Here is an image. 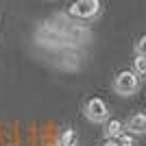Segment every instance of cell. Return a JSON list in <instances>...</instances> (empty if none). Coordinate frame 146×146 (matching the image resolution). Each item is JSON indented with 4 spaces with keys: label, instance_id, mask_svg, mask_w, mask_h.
<instances>
[{
    "label": "cell",
    "instance_id": "1",
    "mask_svg": "<svg viewBox=\"0 0 146 146\" xmlns=\"http://www.w3.org/2000/svg\"><path fill=\"white\" fill-rule=\"evenodd\" d=\"M137 87H140V76L133 70H122L113 81V90L120 96H131V94L137 92Z\"/></svg>",
    "mask_w": 146,
    "mask_h": 146
},
{
    "label": "cell",
    "instance_id": "2",
    "mask_svg": "<svg viewBox=\"0 0 146 146\" xmlns=\"http://www.w3.org/2000/svg\"><path fill=\"white\" fill-rule=\"evenodd\" d=\"M100 11V0H76L70 7V15L79 20H92Z\"/></svg>",
    "mask_w": 146,
    "mask_h": 146
},
{
    "label": "cell",
    "instance_id": "3",
    "mask_svg": "<svg viewBox=\"0 0 146 146\" xmlns=\"http://www.w3.org/2000/svg\"><path fill=\"white\" fill-rule=\"evenodd\" d=\"M85 116L92 122H107L109 120V107L100 98H90L85 103Z\"/></svg>",
    "mask_w": 146,
    "mask_h": 146
},
{
    "label": "cell",
    "instance_id": "4",
    "mask_svg": "<svg viewBox=\"0 0 146 146\" xmlns=\"http://www.w3.org/2000/svg\"><path fill=\"white\" fill-rule=\"evenodd\" d=\"M124 129H129V133H131V135L146 133V113H133V116L127 120Z\"/></svg>",
    "mask_w": 146,
    "mask_h": 146
},
{
    "label": "cell",
    "instance_id": "5",
    "mask_svg": "<svg viewBox=\"0 0 146 146\" xmlns=\"http://www.w3.org/2000/svg\"><path fill=\"white\" fill-rule=\"evenodd\" d=\"M122 129H124V124H122L120 120H116V118H113V120H107V122H105V137H113V140H118V137L124 133Z\"/></svg>",
    "mask_w": 146,
    "mask_h": 146
},
{
    "label": "cell",
    "instance_id": "6",
    "mask_svg": "<svg viewBox=\"0 0 146 146\" xmlns=\"http://www.w3.org/2000/svg\"><path fill=\"white\" fill-rule=\"evenodd\" d=\"M39 39H42V42H55V44H59L61 42V33H59V31H55V29H50V26H42V29H39Z\"/></svg>",
    "mask_w": 146,
    "mask_h": 146
},
{
    "label": "cell",
    "instance_id": "7",
    "mask_svg": "<svg viewBox=\"0 0 146 146\" xmlns=\"http://www.w3.org/2000/svg\"><path fill=\"white\" fill-rule=\"evenodd\" d=\"M59 144L76 146V131H74V129H66V131L59 135Z\"/></svg>",
    "mask_w": 146,
    "mask_h": 146
},
{
    "label": "cell",
    "instance_id": "8",
    "mask_svg": "<svg viewBox=\"0 0 146 146\" xmlns=\"http://www.w3.org/2000/svg\"><path fill=\"white\" fill-rule=\"evenodd\" d=\"M133 72L137 76H146V57L144 55H137L133 59Z\"/></svg>",
    "mask_w": 146,
    "mask_h": 146
},
{
    "label": "cell",
    "instance_id": "9",
    "mask_svg": "<svg viewBox=\"0 0 146 146\" xmlns=\"http://www.w3.org/2000/svg\"><path fill=\"white\" fill-rule=\"evenodd\" d=\"M118 146H135V137L131 133H122L118 137Z\"/></svg>",
    "mask_w": 146,
    "mask_h": 146
},
{
    "label": "cell",
    "instance_id": "10",
    "mask_svg": "<svg viewBox=\"0 0 146 146\" xmlns=\"http://www.w3.org/2000/svg\"><path fill=\"white\" fill-rule=\"evenodd\" d=\"M135 50H137V55H144V57H146V35H144V37H140V42H137Z\"/></svg>",
    "mask_w": 146,
    "mask_h": 146
},
{
    "label": "cell",
    "instance_id": "11",
    "mask_svg": "<svg viewBox=\"0 0 146 146\" xmlns=\"http://www.w3.org/2000/svg\"><path fill=\"white\" fill-rule=\"evenodd\" d=\"M103 146H118V140H113V137H105Z\"/></svg>",
    "mask_w": 146,
    "mask_h": 146
},
{
    "label": "cell",
    "instance_id": "12",
    "mask_svg": "<svg viewBox=\"0 0 146 146\" xmlns=\"http://www.w3.org/2000/svg\"><path fill=\"white\" fill-rule=\"evenodd\" d=\"M57 146H66V144H57Z\"/></svg>",
    "mask_w": 146,
    "mask_h": 146
}]
</instances>
